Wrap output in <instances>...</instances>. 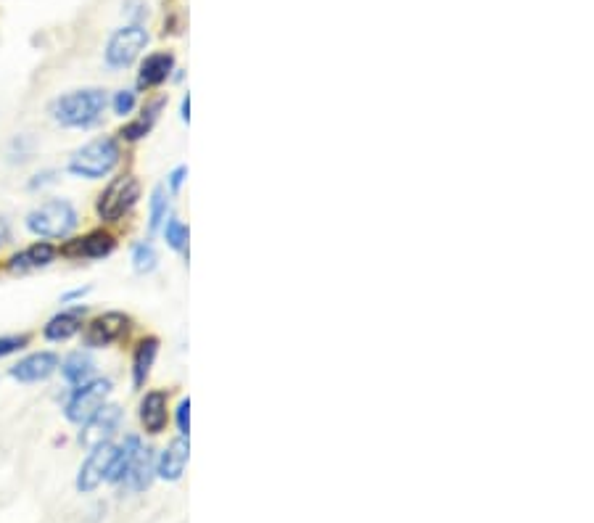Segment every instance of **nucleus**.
<instances>
[{
    "label": "nucleus",
    "mask_w": 594,
    "mask_h": 523,
    "mask_svg": "<svg viewBox=\"0 0 594 523\" xmlns=\"http://www.w3.org/2000/svg\"><path fill=\"white\" fill-rule=\"evenodd\" d=\"M106 106H109L106 90L85 88L53 98V104L48 106V111H51L56 125L72 127V130H88V127L101 122Z\"/></svg>",
    "instance_id": "1"
},
{
    "label": "nucleus",
    "mask_w": 594,
    "mask_h": 523,
    "mask_svg": "<svg viewBox=\"0 0 594 523\" xmlns=\"http://www.w3.org/2000/svg\"><path fill=\"white\" fill-rule=\"evenodd\" d=\"M24 225L37 238H66L80 225V214L66 199H51L32 209Z\"/></svg>",
    "instance_id": "2"
},
{
    "label": "nucleus",
    "mask_w": 594,
    "mask_h": 523,
    "mask_svg": "<svg viewBox=\"0 0 594 523\" xmlns=\"http://www.w3.org/2000/svg\"><path fill=\"white\" fill-rule=\"evenodd\" d=\"M119 164V143L114 138H96L77 148L69 159V172L85 180H101Z\"/></svg>",
    "instance_id": "3"
},
{
    "label": "nucleus",
    "mask_w": 594,
    "mask_h": 523,
    "mask_svg": "<svg viewBox=\"0 0 594 523\" xmlns=\"http://www.w3.org/2000/svg\"><path fill=\"white\" fill-rule=\"evenodd\" d=\"M109 394H111L109 378H93V381H88V384L74 386L72 397L66 399V407H64L66 420H69V423H77V426L88 423V420L93 418L103 405H106V397H109Z\"/></svg>",
    "instance_id": "4"
},
{
    "label": "nucleus",
    "mask_w": 594,
    "mask_h": 523,
    "mask_svg": "<svg viewBox=\"0 0 594 523\" xmlns=\"http://www.w3.org/2000/svg\"><path fill=\"white\" fill-rule=\"evenodd\" d=\"M140 199V185L135 177H117L109 188L98 196L96 212L103 222H117L130 212Z\"/></svg>",
    "instance_id": "5"
},
{
    "label": "nucleus",
    "mask_w": 594,
    "mask_h": 523,
    "mask_svg": "<svg viewBox=\"0 0 594 523\" xmlns=\"http://www.w3.org/2000/svg\"><path fill=\"white\" fill-rule=\"evenodd\" d=\"M148 32L140 24H130L122 27L111 35L109 45H106V64L111 69H125L130 67L132 61L138 59L140 51L146 48Z\"/></svg>",
    "instance_id": "6"
},
{
    "label": "nucleus",
    "mask_w": 594,
    "mask_h": 523,
    "mask_svg": "<svg viewBox=\"0 0 594 523\" xmlns=\"http://www.w3.org/2000/svg\"><path fill=\"white\" fill-rule=\"evenodd\" d=\"M119 426H122V407L103 405L88 423H82L80 444L85 450H96L101 444L111 442V436L117 434Z\"/></svg>",
    "instance_id": "7"
},
{
    "label": "nucleus",
    "mask_w": 594,
    "mask_h": 523,
    "mask_svg": "<svg viewBox=\"0 0 594 523\" xmlns=\"http://www.w3.org/2000/svg\"><path fill=\"white\" fill-rule=\"evenodd\" d=\"M119 447L114 444H101L96 450H90L88 460L82 463L80 473H77V489L80 492H93L103 484V481H109V473L114 468V460H117Z\"/></svg>",
    "instance_id": "8"
},
{
    "label": "nucleus",
    "mask_w": 594,
    "mask_h": 523,
    "mask_svg": "<svg viewBox=\"0 0 594 523\" xmlns=\"http://www.w3.org/2000/svg\"><path fill=\"white\" fill-rule=\"evenodd\" d=\"M130 331V317L122 312H103L98 315L85 331V347L90 349H103L117 344L119 339H125Z\"/></svg>",
    "instance_id": "9"
},
{
    "label": "nucleus",
    "mask_w": 594,
    "mask_h": 523,
    "mask_svg": "<svg viewBox=\"0 0 594 523\" xmlns=\"http://www.w3.org/2000/svg\"><path fill=\"white\" fill-rule=\"evenodd\" d=\"M56 370H59V354L35 352L16 362L11 368V378H16L19 384H40V381H48Z\"/></svg>",
    "instance_id": "10"
},
{
    "label": "nucleus",
    "mask_w": 594,
    "mask_h": 523,
    "mask_svg": "<svg viewBox=\"0 0 594 523\" xmlns=\"http://www.w3.org/2000/svg\"><path fill=\"white\" fill-rule=\"evenodd\" d=\"M154 476H156L154 452L140 444L138 452L132 455L130 465H127V473H125V479H122V487H125L127 492H135V494L146 492V489L151 487Z\"/></svg>",
    "instance_id": "11"
},
{
    "label": "nucleus",
    "mask_w": 594,
    "mask_h": 523,
    "mask_svg": "<svg viewBox=\"0 0 594 523\" xmlns=\"http://www.w3.org/2000/svg\"><path fill=\"white\" fill-rule=\"evenodd\" d=\"M114 238L109 233H103V230H93L85 238H77V241H69V244L61 249L64 257L72 259H103L109 257L111 251H114Z\"/></svg>",
    "instance_id": "12"
},
{
    "label": "nucleus",
    "mask_w": 594,
    "mask_h": 523,
    "mask_svg": "<svg viewBox=\"0 0 594 523\" xmlns=\"http://www.w3.org/2000/svg\"><path fill=\"white\" fill-rule=\"evenodd\" d=\"M188 457H191V444H188L185 436L169 442V447L162 452L159 463H156V476L164 481H180L185 473V465H188Z\"/></svg>",
    "instance_id": "13"
},
{
    "label": "nucleus",
    "mask_w": 594,
    "mask_h": 523,
    "mask_svg": "<svg viewBox=\"0 0 594 523\" xmlns=\"http://www.w3.org/2000/svg\"><path fill=\"white\" fill-rule=\"evenodd\" d=\"M56 257V249L51 244H45V241H37V244L27 246L19 254L8 259V270L14 275H24V273H35L40 267H48Z\"/></svg>",
    "instance_id": "14"
},
{
    "label": "nucleus",
    "mask_w": 594,
    "mask_h": 523,
    "mask_svg": "<svg viewBox=\"0 0 594 523\" xmlns=\"http://www.w3.org/2000/svg\"><path fill=\"white\" fill-rule=\"evenodd\" d=\"M140 423L148 434H162L167 426V394L164 391H148L140 402Z\"/></svg>",
    "instance_id": "15"
},
{
    "label": "nucleus",
    "mask_w": 594,
    "mask_h": 523,
    "mask_svg": "<svg viewBox=\"0 0 594 523\" xmlns=\"http://www.w3.org/2000/svg\"><path fill=\"white\" fill-rule=\"evenodd\" d=\"M82 315H85V307H74V310L53 315L43 328V336L48 341H69L82 331Z\"/></svg>",
    "instance_id": "16"
},
{
    "label": "nucleus",
    "mask_w": 594,
    "mask_h": 523,
    "mask_svg": "<svg viewBox=\"0 0 594 523\" xmlns=\"http://www.w3.org/2000/svg\"><path fill=\"white\" fill-rule=\"evenodd\" d=\"M172 69H175V56L172 53H151L140 64L138 88H156V85H162L169 74H172Z\"/></svg>",
    "instance_id": "17"
},
{
    "label": "nucleus",
    "mask_w": 594,
    "mask_h": 523,
    "mask_svg": "<svg viewBox=\"0 0 594 523\" xmlns=\"http://www.w3.org/2000/svg\"><path fill=\"white\" fill-rule=\"evenodd\" d=\"M61 376L66 378V384L72 386L88 384L96 376V360L88 352H72L61 362Z\"/></svg>",
    "instance_id": "18"
},
{
    "label": "nucleus",
    "mask_w": 594,
    "mask_h": 523,
    "mask_svg": "<svg viewBox=\"0 0 594 523\" xmlns=\"http://www.w3.org/2000/svg\"><path fill=\"white\" fill-rule=\"evenodd\" d=\"M156 354H159V339L148 336V339L140 341L138 349H135V357H132V384H135V389L146 384L148 373L154 368Z\"/></svg>",
    "instance_id": "19"
},
{
    "label": "nucleus",
    "mask_w": 594,
    "mask_h": 523,
    "mask_svg": "<svg viewBox=\"0 0 594 523\" xmlns=\"http://www.w3.org/2000/svg\"><path fill=\"white\" fill-rule=\"evenodd\" d=\"M167 212H169L167 188H164V185H156L154 193H151V217H148V228H151V233L162 230V225L167 222Z\"/></svg>",
    "instance_id": "20"
},
{
    "label": "nucleus",
    "mask_w": 594,
    "mask_h": 523,
    "mask_svg": "<svg viewBox=\"0 0 594 523\" xmlns=\"http://www.w3.org/2000/svg\"><path fill=\"white\" fill-rule=\"evenodd\" d=\"M162 104L164 101H156V104H151L148 106L146 111H143V114H146V117H140L138 122H132V125H127L125 130H122V138L125 140H140L143 138V135L148 133V130H151V127H154V122H156V117H159V109H162Z\"/></svg>",
    "instance_id": "21"
},
{
    "label": "nucleus",
    "mask_w": 594,
    "mask_h": 523,
    "mask_svg": "<svg viewBox=\"0 0 594 523\" xmlns=\"http://www.w3.org/2000/svg\"><path fill=\"white\" fill-rule=\"evenodd\" d=\"M156 265H159V257H156L154 246L146 244V241H143V244H135V249H132V267H135V273H154Z\"/></svg>",
    "instance_id": "22"
},
{
    "label": "nucleus",
    "mask_w": 594,
    "mask_h": 523,
    "mask_svg": "<svg viewBox=\"0 0 594 523\" xmlns=\"http://www.w3.org/2000/svg\"><path fill=\"white\" fill-rule=\"evenodd\" d=\"M164 238L175 251H185V246H188V228L180 220H169L167 228H164Z\"/></svg>",
    "instance_id": "23"
},
{
    "label": "nucleus",
    "mask_w": 594,
    "mask_h": 523,
    "mask_svg": "<svg viewBox=\"0 0 594 523\" xmlns=\"http://www.w3.org/2000/svg\"><path fill=\"white\" fill-rule=\"evenodd\" d=\"M27 344H30V336H27V333H19V336H0V357L22 352Z\"/></svg>",
    "instance_id": "24"
},
{
    "label": "nucleus",
    "mask_w": 594,
    "mask_h": 523,
    "mask_svg": "<svg viewBox=\"0 0 594 523\" xmlns=\"http://www.w3.org/2000/svg\"><path fill=\"white\" fill-rule=\"evenodd\" d=\"M132 109H135V93L132 90H119L117 96H114V111H117L119 117H125Z\"/></svg>",
    "instance_id": "25"
},
{
    "label": "nucleus",
    "mask_w": 594,
    "mask_h": 523,
    "mask_svg": "<svg viewBox=\"0 0 594 523\" xmlns=\"http://www.w3.org/2000/svg\"><path fill=\"white\" fill-rule=\"evenodd\" d=\"M177 428L183 436H188V431H191V399H183L177 407Z\"/></svg>",
    "instance_id": "26"
},
{
    "label": "nucleus",
    "mask_w": 594,
    "mask_h": 523,
    "mask_svg": "<svg viewBox=\"0 0 594 523\" xmlns=\"http://www.w3.org/2000/svg\"><path fill=\"white\" fill-rule=\"evenodd\" d=\"M51 183H56V172L45 170V172H37L35 180L30 183V188L32 191H37V188H45V185H51Z\"/></svg>",
    "instance_id": "27"
},
{
    "label": "nucleus",
    "mask_w": 594,
    "mask_h": 523,
    "mask_svg": "<svg viewBox=\"0 0 594 523\" xmlns=\"http://www.w3.org/2000/svg\"><path fill=\"white\" fill-rule=\"evenodd\" d=\"M185 175H188V167H177V170L172 172V175H169V191L180 193V188H183Z\"/></svg>",
    "instance_id": "28"
},
{
    "label": "nucleus",
    "mask_w": 594,
    "mask_h": 523,
    "mask_svg": "<svg viewBox=\"0 0 594 523\" xmlns=\"http://www.w3.org/2000/svg\"><path fill=\"white\" fill-rule=\"evenodd\" d=\"M85 294H90V288H74V291L61 296V302H74V299H82Z\"/></svg>",
    "instance_id": "29"
},
{
    "label": "nucleus",
    "mask_w": 594,
    "mask_h": 523,
    "mask_svg": "<svg viewBox=\"0 0 594 523\" xmlns=\"http://www.w3.org/2000/svg\"><path fill=\"white\" fill-rule=\"evenodd\" d=\"M183 119H185V122L191 119V96L183 98Z\"/></svg>",
    "instance_id": "30"
},
{
    "label": "nucleus",
    "mask_w": 594,
    "mask_h": 523,
    "mask_svg": "<svg viewBox=\"0 0 594 523\" xmlns=\"http://www.w3.org/2000/svg\"><path fill=\"white\" fill-rule=\"evenodd\" d=\"M0 241H3V236H0Z\"/></svg>",
    "instance_id": "31"
}]
</instances>
